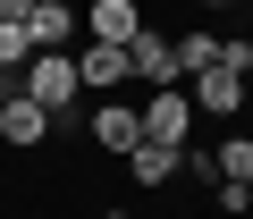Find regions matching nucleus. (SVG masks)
<instances>
[{
    "instance_id": "obj_7",
    "label": "nucleus",
    "mask_w": 253,
    "mask_h": 219,
    "mask_svg": "<svg viewBox=\"0 0 253 219\" xmlns=\"http://www.w3.org/2000/svg\"><path fill=\"white\" fill-rule=\"evenodd\" d=\"M93 144H101V152H135V144H144V110H135V101L93 110Z\"/></svg>"
},
{
    "instance_id": "obj_11",
    "label": "nucleus",
    "mask_w": 253,
    "mask_h": 219,
    "mask_svg": "<svg viewBox=\"0 0 253 219\" xmlns=\"http://www.w3.org/2000/svg\"><path fill=\"white\" fill-rule=\"evenodd\" d=\"M26 59H34V34L17 17H0V76H26Z\"/></svg>"
},
{
    "instance_id": "obj_12",
    "label": "nucleus",
    "mask_w": 253,
    "mask_h": 219,
    "mask_svg": "<svg viewBox=\"0 0 253 219\" xmlns=\"http://www.w3.org/2000/svg\"><path fill=\"white\" fill-rule=\"evenodd\" d=\"M219 42H228V34H177V68H186V76L219 68Z\"/></svg>"
},
{
    "instance_id": "obj_1",
    "label": "nucleus",
    "mask_w": 253,
    "mask_h": 219,
    "mask_svg": "<svg viewBox=\"0 0 253 219\" xmlns=\"http://www.w3.org/2000/svg\"><path fill=\"white\" fill-rule=\"evenodd\" d=\"M17 93L26 101H42V110H68L84 84H76V51H34L26 59V76H17Z\"/></svg>"
},
{
    "instance_id": "obj_16",
    "label": "nucleus",
    "mask_w": 253,
    "mask_h": 219,
    "mask_svg": "<svg viewBox=\"0 0 253 219\" xmlns=\"http://www.w3.org/2000/svg\"><path fill=\"white\" fill-rule=\"evenodd\" d=\"M101 219H126V211H101Z\"/></svg>"
},
{
    "instance_id": "obj_17",
    "label": "nucleus",
    "mask_w": 253,
    "mask_h": 219,
    "mask_svg": "<svg viewBox=\"0 0 253 219\" xmlns=\"http://www.w3.org/2000/svg\"><path fill=\"white\" fill-rule=\"evenodd\" d=\"M245 202H253V177H245Z\"/></svg>"
},
{
    "instance_id": "obj_4",
    "label": "nucleus",
    "mask_w": 253,
    "mask_h": 219,
    "mask_svg": "<svg viewBox=\"0 0 253 219\" xmlns=\"http://www.w3.org/2000/svg\"><path fill=\"white\" fill-rule=\"evenodd\" d=\"M76 84L84 93H118L126 84V42H84L76 51Z\"/></svg>"
},
{
    "instance_id": "obj_3",
    "label": "nucleus",
    "mask_w": 253,
    "mask_h": 219,
    "mask_svg": "<svg viewBox=\"0 0 253 219\" xmlns=\"http://www.w3.org/2000/svg\"><path fill=\"white\" fill-rule=\"evenodd\" d=\"M126 76H144L152 93L177 84V76H186V68H177V34H152V26H144L135 42H126Z\"/></svg>"
},
{
    "instance_id": "obj_18",
    "label": "nucleus",
    "mask_w": 253,
    "mask_h": 219,
    "mask_svg": "<svg viewBox=\"0 0 253 219\" xmlns=\"http://www.w3.org/2000/svg\"><path fill=\"white\" fill-rule=\"evenodd\" d=\"M0 101H9V93H0Z\"/></svg>"
},
{
    "instance_id": "obj_14",
    "label": "nucleus",
    "mask_w": 253,
    "mask_h": 219,
    "mask_svg": "<svg viewBox=\"0 0 253 219\" xmlns=\"http://www.w3.org/2000/svg\"><path fill=\"white\" fill-rule=\"evenodd\" d=\"M0 17H17V26H26V17H34V0H0Z\"/></svg>"
},
{
    "instance_id": "obj_6",
    "label": "nucleus",
    "mask_w": 253,
    "mask_h": 219,
    "mask_svg": "<svg viewBox=\"0 0 253 219\" xmlns=\"http://www.w3.org/2000/svg\"><path fill=\"white\" fill-rule=\"evenodd\" d=\"M186 101L203 110V118H228V110H245V76H236V68H203Z\"/></svg>"
},
{
    "instance_id": "obj_2",
    "label": "nucleus",
    "mask_w": 253,
    "mask_h": 219,
    "mask_svg": "<svg viewBox=\"0 0 253 219\" xmlns=\"http://www.w3.org/2000/svg\"><path fill=\"white\" fill-rule=\"evenodd\" d=\"M144 144H194V101H186L177 84H161V93L144 101Z\"/></svg>"
},
{
    "instance_id": "obj_5",
    "label": "nucleus",
    "mask_w": 253,
    "mask_h": 219,
    "mask_svg": "<svg viewBox=\"0 0 253 219\" xmlns=\"http://www.w3.org/2000/svg\"><path fill=\"white\" fill-rule=\"evenodd\" d=\"M42 135H51V110H42V101H26V93H9V101H0V144L34 152Z\"/></svg>"
},
{
    "instance_id": "obj_15",
    "label": "nucleus",
    "mask_w": 253,
    "mask_h": 219,
    "mask_svg": "<svg viewBox=\"0 0 253 219\" xmlns=\"http://www.w3.org/2000/svg\"><path fill=\"white\" fill-rule=\"evenodd\" d=\"M203 9H228V0H203Z\"/></svg>"
},
{
    "instance_id": "obj_9",
    "label": "nucleus",
    "mask_w": 253,
    "mask_h": 219,
    "mask_svg": "<svg viewBox=\"0 0 253 219\" xmlns=\"http://www.w3.org/2000/svg\"><path fill=\"white\" fill-rule=\"evenodd\" d=\"M26 34H34V51H68L76 42V9H68V0H34Z\"/></svg>"
},
{
    "instance_id": "obj_13",
    "label": "nucleus",
    "mask_w": 253,
    "mask_h": 219,
    "mask_svg": "<svg viewBox=\"0 0 253 219\" xmlns=\"http://www.w3.org/2000/svg\"><path fill=\"white\" fill-rule=\"evenodd\" d=\"M211 160H219V177H253V135H228Z\"/></svg>"
},
{
    "instance_id": "obj_8",
    "label": "nucleus",
    "mask_w": 253,
    "mask_h": 219,
    "mask_svg": "<svg viewBox=\"0 0 253 219\" xmlns=\"http://www.w3.org/2000/svg\"><path fill=\"white\" fill-rule=\"evenodd\" d=\"M84 34L93 42H135L144 34V9H135V0H93V9H84Z\"/></svg>"
},
{
    "instance_id": "obj_10",
    "label": "nucleus",
    "mask_w": 253,
    "mask_h": 219,
    "mask_svg": "<svg viewBox=\"0 0 253 219\" xmlns=\"http://www.w3.org/2000/svg\"><path fill=\"white\" fill-rule=\"evenodd\" d=\"M126 169H135V185H169V177H177V144H135Z\"/></svg>"
}]
</instances>
